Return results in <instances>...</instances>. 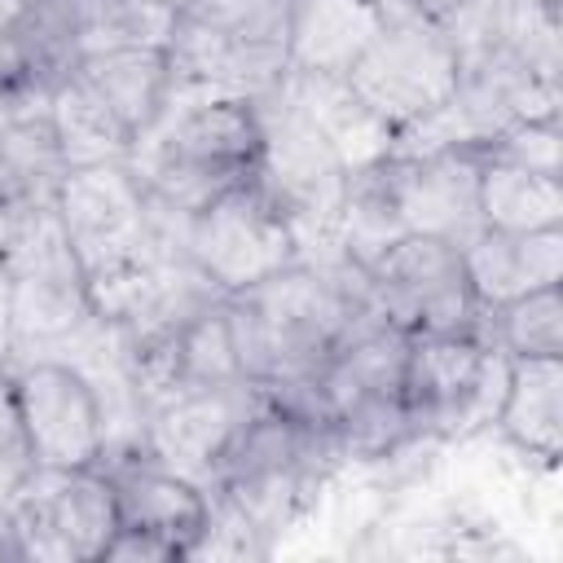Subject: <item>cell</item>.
<instances>
[{"label": "cell", "mask_w": 563, "mask_h": 563, "mask_svg": "<svg viewBox=\"0 0 563 563\" xmlns=\"http://www.w3.org/2000/svg\"><path fill=\"white\" fill-rule=\"evenodd\" d=\"M66 172L70 167L48 119L0 128V194L9 198L13 211L26 216L40 207H53Z\"/></svg>", "instance_id": "cell-26"}, {"label": "cell", "mask_w": 563, "mask_h": 563, "mask_svg": "<svg viewBox=\"0 0 563 563\" xmlns=\"http://www.w3.org/2000/svg\"><path fill=\"white\" fill-rule=\"evenodd\" d=\"M510 356L484 334H413L405 347V413L413 440L466 444L493 427Z\"/></svg>", "instance_id": "cell-7"}, {"label": "cell", "mask_w": 563, "mask_h": 563, "mask_svg": "<svg viewBox=\"0 0 563 563\" xmlns=\"http://www.w3.org/2000/svg\"><path fill=\"white\" fill-rule=\"evenodd\" d=\"M229 299V295H224ZM224 299L216 308H207L202 317H194L189 325H180L167 339H154L145 347H123L128 352V369H132V387L141 400V413L194 391V387H216V383H233L242 378L238 356H233V334H229V312Z\"/></svg>", "instance_id": "cell-18"}, {"label": "cell", "mask_w": 563, "mask_h": 563, "mask_svg": "<svg viewBox=\"0 0 563 563\" xmlns=\"http://www.w3.org/2000/svg\"><path fill=\"white\" fill-rule=\"evenodd\" d=\"M13 365V277L0 255V369Z\"/></svg>", "instance_id": "cell-31"}, {"label": "cell", "mask_w": 563, "mask_h": 563, "mask_svg": "<svg viewBox=\"0 0 563 563\" xmlns=\"http://www.w3.org/2000/svg\"><path fill=\"white\" fill-rule=\"evenodd\" d=\"M339 475H347V466L330 427L260 396L255 413L242 422L207 479L211 523L194 559L273 554L282 532L299 528Z\"/></svg>", "instance_id": "cell-1"}, {"label": "cell", "mask_w": 563, "mask_h": 563, "mask_svg": "<svg viewBox=\"0 0 563 563\" xmlns=\"http://www.w3.org/2000/svg\"><path fill=\"white\" fill-rule=\"evenodd\" d=\"M541 4H550V9H559V4H563V0H541Z\"/></svg>", "instance_id": "cell-35"}, {"label": "cell", "mask_w": 563, "mask_h": 563, "mask_svg": "<svg viewBox=\"0 0 563 563\" xmlns=\"http://www.w3.org/2000/svg\"><path fill=\"white\" fill-rule=\"evenodd\" d=\"M13 396L35 449V466H101L110 427L92 383L62 356H26L9 365Z\"/></svg>", "instance_id": "cell-15"}, {"label": "cell", "mask_w": 563, "mask_h": 563, "mask_svg": "<svg viewBox=\"0 0 563 563\" xmlns=\"http://www.w3.org/2000/svg\"><path fill=\"white\" fill-rule=\"evenodd\" d=\"M405 347L409 334L378 325L339 347L312 378L347 471H378L405 449L427 444L413 440L405 413Z\"/></svg>", "instance_id": "cell-6"}, {"label": "cell", "mask_w": 563, "mask_h": 563, "mask_svg": "<svg viewBox=\"0 0 563 563\" xmlns=\"http://www.w3.org/2000/svg\"><path fill=\"white\" fill-rule=\"evenodd\" d=\"M18 563H101L119 528L101 466H35L4 501Z\"/></svg>", "instance_id": "cell-11"}, {"label": "cell", "mask_w": 563, "mask_h": 563, "mask_svg": "<svg viewBox=\"0 0 563 563\" xmlns=\"http://www.w3.org/2000/svg\"><path fill=\"white\" fill-rule=\"evenodd\" d=\"M233 356L246 383H308L352 339L387 325L365 268L352 260H299L224 299Z\"/></svg>", "instance_id": "cell-2"}, {"label": "cell", "mask_w": 563, "mask_h": 563, "mask_svg": "<svg viewBox=\"0 0 563 563\" xmlns=\"http://www.w3.org/2000/svg\"><path fill=\"white\" fill-rule=\"evenodd\" d=\"M0 559H18V550H13V537H9V519H4V506H0Z\"/></svg>", "instance_id": "cell-34"}, {"label": "cell", "mask_w": 563, "mask_h": 563, "mask_svg": "<svg viewBox=\"0 0 563 563\" xmlns=\"http://www.w3.org/2000/svg\"><path fill=\"white\" fill-rule=\"evenodd\" d=\"M180 246L224 295H238L303 260L286 216L273 207L260 180H246L185 216Z\"/></svg>", "instance_id": "cell-14"}, {"label": "cell", "mask_w": 563, "mask_h": 563, "mask_svg": "<svg viewBox=\"0 0 563 563\" xmlns=\"http://www.w3.org/2000/svg\"><path fill=\"white\" fill-rule=\"evenodd\" d=\"M479 154L563 176V128H559V119H523V123H510L506 132H497Z\"/></svg>", "instance_id": "cell-29"}, {"label": "cell", "mask_w": 563, "mask_h": 563, "mask_svg": "<svg viewBox=\"0 0 563 563\" xmlns=\"http://www.w3.org/2000/svg\"><path fill=\"white\" fill-rule=\"evenodd\" d=\"M4 264L13 277V361L57 352L97 317L88 299V273L53 207L26 211L18 220Z\"/></svg>", "instance_id": "cell-9"}, {"label": "cell", "mask_w": 563, "mask_h": 563, "mask_svg": "<svg viewBox=\"0 0 563 563\" xmlns=\"http://www.w3.org/2000/svg\"><path fill=\"white\" fill-rule=\"evenodd\" d=\"M462 264L479 308L488 312L497 303L563 282V229H541V233L479 229L462 246Z\"/></svg>", "instance_id": "cell-20"}, {"label": "cell", "mask_w": 563, "mask_h": 563, "mask_svg": "<svg viewBox=\"0 0 563 563\" xmlns=\"http://www.w3.org/2000/svg\"><path fill=\"white\" fill-rule=\"evenodd\" d=\"M479 216L506 233L563 229V176L479 154Z\"/></svg>", "instance_id": "cell-25"}, {"label": "cell", "mask_w": 563, "mask_h": 563, "mask_svg": "<svg viewBox=\"0 0 563 563\" xmlns=\"http://www.w3.org/2000/svg\"><path fill=\"white\" fill-rule=\"evenodd\" d=\"M62 70L13 26L0 35V128L48 119Z\"/></svg>", "instance_id": "cell-28"}, {"label": "cell", "mask_w": 563, "mask_h": 563, "mask_svg": "<svg viewBox=\"0 0 563 563\" xmlns=\"http://www.w3.org/2000/svg\"><path fill=\"white\" fill-rule=\"evenodd\" d=\"M251 106H255L260 141H264L260 172H255L260 189L286 216L303 260H343L339 211H343L352 172L330 150V141L308 123V114L295 106L286 84L260 92Z\"/></svg>", "instance_id": "cell-5"}, {"label": "cell", "mask_w": 563, "mask_h": 563, "mask_svg": "<svg viewBox=\"0 0 563 563\" xmlns=\"http://www.w3.org/2000/svg\"><path fill=\"white\" fill-rule=\"evenodd\" d=\"M383 321L400 334H484V308L466 282L462 246L405 233L365 264Z\"/></svg>", "instance_id": "cell-13"}, {"label": "cell", "mask_w": 563, "mask_h": 563, "mask_svg": "<svg viewBox=\"0 0 563 563\" xmlns=\"http://www.w3.org/2000/svg\"><path fill=\"white\" fill-rule=\"evenodd\" d=\"M53 211H57L88 282L141 260L150 246H158L185 220L180 211L154 202L128 163L70 167L57 185Z\"/></svg>", "instance_id": "cell-10"}, {"label": "cell", "mask_w": 563, "mask_h": 563, "mask_svg": "<svg viewBox=\"0 0 563 563\" xmlns=\"http://www.w3.org/2000/svg\"><path fill=\"white\" fill-rule=\"evenodd\" d=\"M413 9H422V13H431V18H444L453 4H462V0H409Z\"/></svg>", "instance_id": "cell-33"}, {"label": "cell", "mask_w": 563, "mask_h": 563, "mask_svg": "<svg viewBox=\"0 0 563 563\" xmlns=\"http://www.w3.org/2000/svg\"><path fill=\"white\" fill-rule=\"evenodd\" d=\"M26 9H31V0H0V35L13 31L26 18Z\"/></svg>", "instance_id": "cell-32"}, {"label": "cell", "mask_w": 563, "mask_h": 563, "mask_svg": "<svg viewBox=\"0 0 563 563\" xmlns=\"http://www.w3.org/2000/svg\"><path fill=\"white\" fill-rule=\"evenodd\" d=\"M484 339L506 356H563V295L559 286L519 295L484 312Z\"/></svg>", "instance_id": "cell-27"}, {"label": "cell", "mask_w": 563, "mask_h": 563, "mask_svg": "<svg viewBox=\"0 0 563 563\" xmlns=\"http://www.w3.org/2000/svg\"><path fill=\"white\" fill-rule=\"evenodd\" d=\"M48 123H53V136L66 154V167L128 163V154L136 145L132 128L75 70L62 75V84L53 92V106H48Z\"/></svg>", "instance_id": "cell-24"}, {"label": "cell", "mask_w": 563, "mask_h": 563, "mask_svg": "<svg viewBox=\"0 0 563 563\" xmlns=\"http://www.w3.org/2000/svg\"><path fill=\"white\" fill-rule=\"evenodd\" d=\"M290 0H180L167 57V101H255L290 70Z\"/></svg>", "instance_id": "cell-4"}, {"label": "cell", "mask_w": 563, "mask_h": 563, "mask_svg": "<svg viewBox=\"0 0 563 563\" xmlns=\"http://www.w3.org/2000/svg\"><path fill=\"white\" fill-rule=\"evenodd\" d=\"M255 405H260V391L246 378L180 391V396L145 409L141 449L207 488L216 462L224 457V449L233 444L242 422L255 413Z\"/></svg>", "instance_id": "cell-16"}, {"label": "cell", "mask_w": 563, "mask_h": 563, "mask_svg": "<svg viewBox=\"0 0 563 563\" xmlns=\"http://www.w3.org/2000/svg\"><path fill=\"white\" fill-rule=\"evenodd\" d=\"M391 198L405 233L466 246L479 229V150H427L387 154Z\"/></svg>", "instance_id": "cell-17"}, {"label": "cell", "mask_w": 563, "mask_h": 563, "mask_svg": "<svg viewBox=\"0 0 563 563\" xmlns=\"http://www.w3.org/2000/svg\"><path fill=\"white\" fill-rule=\"evenodd\" d=\"M488 431L528 466L554 471L563 453V356H510Z\"/></svg>", "instance_id": "cell-19"}, {"label": "cell", "mask_w": 563, "mask_h": 563, "mask_svg": "<svg viewBox=\"0 0 563 563\" xmlns=\"http://www.w3.org/2000/svg\"><path fill=\"white\" fill-rule=\"evenodd\" d=\"M260 119L251 101L202 97L167 101L163 114L141 132L128 167L145 194L180 216L202 211L220 194L255 180L260 172Z\"/></svg>", "instance_id": "cell-3"}, {"label": "cell", "mask_w": 563, "mask_h": 563, "mask_svg": "<svg viewBox=\"0 0 563 563\" xmlns=\"http://www.w3.org/2000/svg\"><path fill=\"white\" fill-rule=\"evenodd\" d=\"M282 84L295 97V106L308 114V123L330 141V150L343 158L347 172H361V167H369V163L391 154L396 132L356 97L347 75H299V70H286Z\"/></svg>", "instance_id": "cell-22"}, {"label": "cell", "mask_w": 563, "mask_h": 563, "mask_svg": "<svg viewBox=\"0 0 563 563\" xmlns=\"http://www.w3.org/2000/svg\"><path fill=\"white\" fill-rule=\"evenodd\" d=\"M347 84L391 132H400L453 97L457 53L440 18L413 4H391L383 31L347 70Z\"/></svg>", "instance_id": "cell-12"}, {"label": "cell", "mask_w": 563, "mask_h": 563, "mask_svg": "<svg viewBox=\"0 0 563 563\" xmlns=\"http://www.w3.org/2000/svg\"><path fill=\"white\" fill-rule=\"evenodd\" d=\"M141 141V132L167 106V57L163 48H114L70 66Z\"/></svg>", "instance_id": "cell-23"}, {"label": "cell", "mask_w": 563, "mask_h": 563, "mask_svg": "<svg viewBox=\"0 0 563 563\" xmlns=\"http://www.w3.org/2000/svg\"><path fill=\"white\" fill-rule=\"evenodd\" d=\"M101 471L119 510L101 563H176L198 554L211 523V493L198 479L163 466L141 444L110 449Z\"/></svg>", "instance_id": "cell-8"}, {"label": "cell", "mask_w": 563, "mask_h": 563, "mask_svg": "<svg viewBox=\"0 0 563 563\" xmlns=\"http://www.w3.org/2000/svg\"><path fill=\"white\" fill-rule=\"evenodd\" d=\"M31 471H35V449L13 396V378L9 369H0V506L26 484Z\"/></svg>", "instance_id": "cell-30"}, {"label": "cell", "mask_w": 563, "mask_h": 563, "mask_svg": "<svg viewBox=\"0 0 563 563\" xmlns=\"http://www.w3.org/2000/svg\"><path fill=\"white\" fill-rule=\"evenodd\" d=\"M391 0H290L286 62L299 75H347L383 31Z\"/></svg>", "instance_id": "cell-21"}]
</instances>
